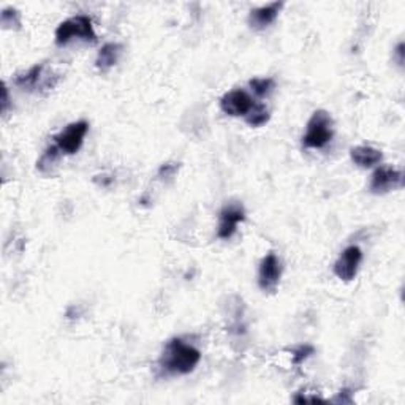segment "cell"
Here are the masks:
<instances>
[{
	"label": "cell",
	"mask_w": 405,
	"mask_h": 405,
	"mask_svg": "<svg viewBox=\"0 0 405 405\" xmlns=\"http://www.w3.org/2000/svg\"><path fill=\"white\" fill-rule=\"evenodd\" d=\"M201 352L193 345L185 344L183 339H171L165 345V350L158 364L166 374L171 375H187L195 371L200 364Z\"/></svg>",
	"instance_id": "cell-1"
},
{
	"label": "cell",
	"mask_w": 405,
	"mask_h": 405,
	"mask_svg": "<svg viewBox=\"0 0 405 405\" xmlns=\"http://www.w3.org/2000/svg\"><path fill=\"white\" fill-rule=\"evenodd\" d=\"M334 130H332V119L329 113L318 110L312 114L307 122L306 133L302 136V144L307 149H323L331 143Z\"/></svg>",
	"instance_id": "cell-2"
},
{
	"label": "cell",
	"mask_w": 405,
	"mask_h": 405,
	"mask_svg": "<svg viewBox=\"0 0 405 405\" xmlns=\"http://www.w3.org/2000/svg\"><path fill=\"white\" fill-rule=\"evenodd\" d=\"M75 39H79L86 43L97 41V34L93 31L92 19L86 16V14H79V16L63 21L56 29V45L63 46Z\"/></svg>",
	"instance_id": "cell-3"
},
{
	"label": "cell",
	"mask_w": 405,
	"mask_h": 405,
	"mask_svg": "<svg viewBox=\"0 0 405 405\" xmlns=\"http://www.w3.org/2000/svg\"><path fill=\"white\" fill-rule=\"evenodd\" d=\"M89 132V124L86 121H78L67 125L59 135H56V146L61 149L62 154L73 155L81 149L86 135Z\"/></svg>",
	"instance_id": "cell-4"
},
{
	"label": "cell",
	"mask_w": 405,
	"mask_h": 405,
	"mask_svg": "<svg viewBox=\"0 0 405 405\" xmlns=\"http://www.w3.org/2000/svg\"><path fill=\"white\" fill-rule=\"evenodd\" d=\"M404 187V175L402 171L393 168V166H380L379 170L374 171L371 185L369 189L374 195H385L396 189Z\"/></svg>",
	"instance_id": "cell-5"
},
{
	"label": "cell",
	"mask_w": 405,
	"mask_h": 405,
	"mask_svg": "<svg viewBox=\"0 0 405 405\" xmlns=\"http://www.w3.org/2000/svg\"><path fill=\"white\" fill-rule=\"evenodd\" d=\"M282 277V262L274 252L262 260L258 270V285L263 292H274Z\"/></svg>",
	"instance_id": "cell-6"
},
{
	"label": "cell",
	"mask_w": 405,
	"mask_h": 405,
	"mask_svg": "<svg viewBox=\"0 0 405 405\" xmlns=\"http://www.w3.org/2000/svg\"><path fill=\"white\" fill-rule=\"evenodd\" d=\"M253 106H255V101L242 89L230 91L220 98V110L231 118H241V116L245 118Z\"/></svg>",
	"instance_id": "cell-7"
},
{
	"label": "cell",
	"mask_w": 405,
	"mask_h": 405,
	"mask_svg": "<svg viewBox=\"0 0 405 405\" xmlns=\"http://www.w3.org/2000/svg\"><path fill=\"white\" fill-rule=\"evenodd\" d=\"M245 219V211L240 202H228L219 214V228H217V237L220 240H230L236 233V228Z\"/></svg>",
	"instance_id": "cell-8"
},
{
	"label": "cell",
	"mask_w": 405,
	"mask_h": 405,
	"mask_svg": "<svg viewBox=\"0 0 405 405\" xmlns=\"http://www.w3.org/2000/svg\"><path fill=\"white\" fill-rule=\"evenodd\" d=\"M361 262H363V252L357 245H350L341 253V257L334 263V274L341 280L350 282L357 277Z\"/></svg>",
	"instance_id": "cell-9"
},
{
	"label": "cell",
	"mask_w": 405,
	"mask_h": 405,
	"mask_svg": "<svg viewBox=\"0 0 405 405\" xmlns=\"http://www.w3.org/2000/svg\"><path fill=\"white\" fill-rule=\"evenodd\" d=\"M46 63H37L29 68L24 73H19L14 78V84L19 89L32 91V89H51L53 83H51V76H45Z\"/></svg>",
	"instance_id": "cell-10"
},
{
	"label": "cell",
	"mask_w": 405,
	"mask_h": 405,
	"mask_svg": "<svg viewBox=\"0 0 405 405\" xmlns=\"http://www.w3.org/2000/svg\"><path fill=\"white\" fill-rule=\"evenodd\" d=\"M282 6H284V2H272L270 5L252 10L249 14L250 27L255 29V31H263L267 26H271L277 19Z\"/></svg>",
	"instance_id": "cell-11"
},
{
	"label": "cell",
	"mask_w": 405,
	"mask_h": 405,
	"mask_svg": "<svg viewBox=\"0 0 405 405\" xmlns=\"http://www.w3.org/2000/svg\"><path fill=\"white\" fill-rule=\"evenodd\" d=\"M122 51H124V46L119 45V43H106V45L101 46V49L98 51L96 67L101 71V73L110 71L114 65L119 62Z\"/></svg>",
	"instance_id": "cell-12"
},
{
	"label": "cell",
	"mask_w": 405,
	"mask_h": 405,
	"mask_svg": "<svg viewBox=\"0 0 405 405\" xmlns=\"http://www.w3.org/2000/svg\"><path fill=\"white\" fill-rule=\"evenodd\" d=\"M350 157L354 165L361 166V168H372L381 162L383 154L381 150L372 146H357L350 150Z\"/></svg>",
	"instance_id": "cell-13"
},
{
	"label": "cell",
	"mask_w": 405,
	"mask_h": 405,
	"mask_svg": "<svg viewBox=\"0 0 405 405\" xmlns=\"http://www.w3.org/2000/svg\"><path fill=\"white\" fill-rule=\"evenodd\" d=\"M62 152L57 146H51L48 148L43 155L39 158L37 162V170L41 173V175H53L54 170L57 168V163L61 160Z\"/></svg>",
	"instance_id": "cell-14"
},
{
	"label": "cell",
	"mask_w": 405,
	"mask_h": 405,
	"mask_svg": "<svg viewBox=\"0 0 405 405\" xmlns=\"http://www.w3.org/2000/svg\"><path fill=\"white\" fill-rule=\"evenodd\" d=\"M270 118L271 114L267 111V108L262 103H255V106L252 108V111L245 116V122H247L250 127H262L270 121Z\"/></svg>",
	"instance_id": "cell-15"
},
{
	"label": "cell",
	"mask_w": 405,
	"mask_h": 405,
	"mask_svg": "<svg viewBox=\"0 0 405 405\" xmlns=\"http://www.w3.org/2000/svg\"><path fill=\"white\" fill-rule=\"evenodd\" d=\"M249 86L257 97H266L274 91L276 83L272 78H253L249 81Z\"/></svg>",
	"instance_id": "cell-16"
},
{
	"label": "cell",
	"mask_w": 405,
	"mask_h": 405,
	"mask_svg": "<svg viewBox=\"0 0 405 405\" xmlns=\"http://www.w3.org/2000/svg\"><path fill=\"white\" fill-rule=\"evenodd\" d=\"M0 24L4 29H18L21 26L19 11L14 9H5L0 14Z\"/></svg>",
	"instance_id": "cell-17"
},
{
	"label": "cell",
	"mask_w": 405,
	"mask_h": 405,
	"mask_svg": "<svg viewBox=\"0 0 405 405\" xmlns=\"http://www.w3.org/2000/svg\"><path fill=\"white\" fill-rule=\"evenodd\" d=\"M312 353H314V347H310V345L299 347V349L293 350V363L294 364H301L302 361L306 359L309 354H312Z\"/></svg>",
	"instance_id": "cell-18"
},
{
	"label": "cell",
	"mask_w": 405,
	"mask_h": 405,
	"mask_svg": "<svg viewBox=\"0 0 405 405\" xmlns=\"http://www.w3.org/2000/svg\"><path fill=\"white\" fill-rule=\"evenodd\" d=\"M176 166L175 165H170V163H166V165H163L162 168H160V171H158V175L160 176H163L165 175V178H171L173 175H175L176 173Z\"/></svg>",
	"instance_id": "cell-19"
},
{
	"label": "cell",
	"mask_w": 405,
	"mask_h": 405,
	"mask_svg": "<svg viewBox=\"0 0 405 405\" xmlns=\"http://www.w3.org/2000/svg\"><path fill=\"white\" fill-rule=\"evenodd\" d=\"M9 105H10L9 89H6V86L4 84V98H2V113L4 114H6V111H9Z\"/></svg>",
	"instance_id": "cell-20"
},
{
	"label": "cell",
	"mask_w": 405,
	"mask_h": 405,
	"mask_svg": "<svg viewBox=\"0 0 405 405\" xmlns=\"http://www.w3.org/2000/svg\"><path fill=\"white\" fill-rule=\"evenodd\" d=\"M396 59H397V63L402 67L404 65V43H399L396 48Z\"/></svg>",
	"instance_id": "cell-21"
}]
</instances>
